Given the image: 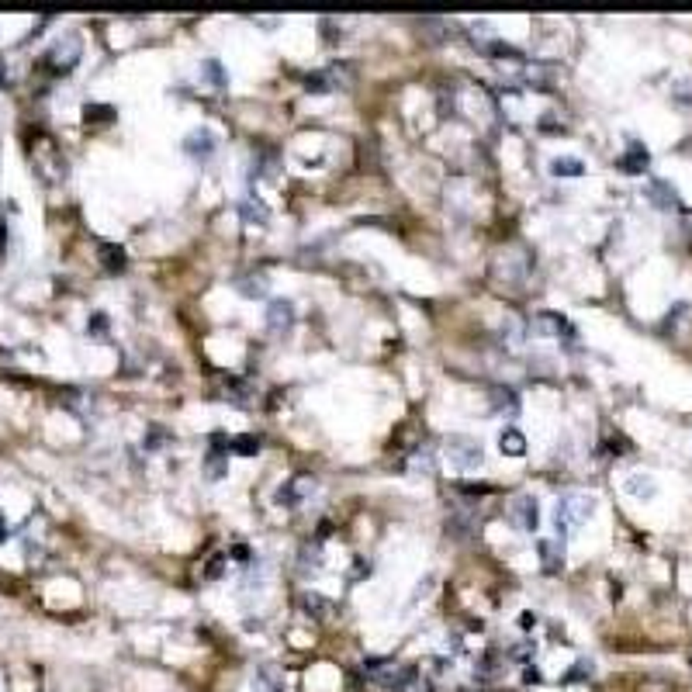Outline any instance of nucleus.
Returning <instances> with one entry per match:
<instances>
[{"mask_svg":"<svg viewBox=\"0 0 692 692\" xmlns=\"http://www.w3.org/2000/svg\"><path fill=\"white\" fill-rule=\"evenodd\" d=\"M492 412H509L516 415L519 412V395L512 388H492Z\"/></svg>","mask_w":692,"mask_h":692,"instance_id":"f3484780","label":"nucleus"},{"mask_svg":"<svg viewBox=\"0 0 692 692\" xmlns=\"http://www.w3.org/2000/svg\"><path fill=\"white\" fill-rule=\"evenodd\" d=\"M229 447H232V443H229L222 433L211 436V450H208V457H204V475H208L211 482H218V478L229 475Z\"/></svg>","mask_w":692,"mask_h":692,"instance_id":"20e7f679","label":"nucleus"},{"mask_svg":"<svg viewBox=\"0 0 692 692\" xmlns=\"http://www.w3.org/2000/svg\"><path fill=\"white\" fill-rule=\"evenodd\" d=\"M537 551H540V561H544V568L547 571H561V564H564V540H540L537 544Z\"/></svg>","mask_w":692,"mask_h":692,"instance_id":"f8f14e48","label":"nucleus"},{"mask_svg":"<svg viewBox=\"0 0 692 692\" xmlns=\"http://www.w3.org/2000/svg\"><path fill=\"white\" fill-rule=\"evenodd\" d=\"M595 509V498L585 492H571L564 495V498H558V512H554V519H558V530H561V540H564V533L568 530H578L589 516H592Z\"/></svg>","mask_w":692,"mask_h":692,"instance_id":"f257e3e1","label":"nucleus"},{"mask_svg":"<svg viewBox=\"0 0 692 692\" xmlns=\"http://www.w3.org/2000/svg\"><path fill=\"white\" fill-rule=\"evenodd\" d=\"M298 606H301V609H305V616H312L315 623H325V620L332 616V606L325 602V595L322 592H301Z\"/></svg>","mask_w":692,"mask_h":692,"instance_id":"9d476101","label":"nucleus"},{"mask_svg":"<svg viewBox=\"0 0 692 692\" xmlns=\"http://www.w3.org/2000/svg\"><path fill=\"white\" fill-rule=\"evenodd\" d=\"M305 492H308V482H305V478H295V482H288V485L277 492V502H281V505H298Z\"/></svg>","mask_w":692,"mask_h":692,"instance_id":"4be33fe9","label":"nucleus"},{"mask_svg":"<svg viewBox=\"0 0 692 692\" xmlns=\"http://www.w3.org/2000/svg\"><path fill=\"white\" fill-rule=\"evenodd\" d=\"M94 118L111 121V118H114V111H111V107H87V121H94Z\"/></svg>","mask_w":692,"mask_h":692,"instance_id":"a878e982","label":"nucleus"},{"mask_svg":"<svg viewBox=\"0 0 692 692\" xmlns=\"http://www.w3.org/2000/svg\"><path fill=\"white\" fill-rule=\"evenodd\" d=\"M305 84H308V87H312V91H325V87H329V84H325V80H322V77H308V80H305Z\"/></svg>","mask_w":692,"mask_h":692,"instance_id":"c756f323","label":"nucleus"},{"mask_svg":"<svg viewBox=\"0 0 692 692\" xmlns=\"http://www.w3.org/2000/svg\"><path fill=\"white\" fill-rule=\"evenodd\" d=\"M626 492L637 498H654V478L651 475H630L626 478Z\"/></svg>","mask_w":692,"mask_h":692,"instance_id":"412c9836","label":"nucleus"},{"mask_svg":"<svg viewBox=\"0 0 692 692\" xmlns=\"http://www.w3.org/2000/svg\"><path fill=\"white\" fill-rule=\"evenodd\" d=\"M201 73H204V80H208L211 87H218V91L229 84V77H225V70H222L218 59H204V63H201Z\"/></svg>","mask_w":692,"mask_h":692,"instance_id":"5701e85b","label":"nucleus"},{"mask_svg":"<svg viewBox=\"0 0 692 692\" xmlns=\"http://www.w3.org/2000/svg\"><path fill=\"white\" fill-rule=\"evenodd\" d=\"M236 291L243 298H263L267 295V274H246L236 281Z\"/></svg>","mask_w":692,"mask_h":692,"instance_id":"2eb2a0df","label":"nucleus"},{"mask_svg":"<svg viewBox=\"0 0 692 692\" xmlns=\"http://www.w3.org/2000/svg\"><path fill=\"white\" fill-rule=\"evenodd\" d=\"M222 575H225V554H215V558L204 564L201 578H204V582H215V578H222Z\"/></svg>","mask_w":692,"mask_h":692,"instance_id":"393cba45","label":"nucleus"},{"mask_svg":"<svg viewBox=\"0 0 692 692\" xmlns=\"http://www.w3.org/2000/svg\"><path fill=\"white\" fill-rule=\"evenodd\" d=\"M215 146H218V139H215V132L204 128V125L184 135V153H187L191 160H211Z\"/></svg>","mask_w":692,"mask_h":692,"instance_id":"423d86ee","label":"nucleus"},{"mask_svg":"<svg viewBox=\"0 0 692 692\" xmlns=\"http://www.w3.org/2000/svg\"><path fill=\"white\" fill-rule=\"evenodd\" d=\"M523 682H530V686H533V682H540V672H537V668H526V675H523Z\"/></svg>","mask_w":692,"mask_h":692,"instance_id":"7c9ffc66","label":"nucleus"},{"mask_svg":"<svg viewBox=\"0 0 692 692\" xmlns=\"http://www.w3.org/2000/svg\"><path fill=\"white\" fill-rule=\"evenodd\" d=\"M232 450H236L239 457H253V454L260 450V440H256V436H236V440H232Z\"/></svg>","mask_w":692,"mask_h":692,"instance_id":"b1692460","label":"nucleus"},{"mask_svg":"<svg viewBox=\"0 0 692 692\" xmlns=\"http://www.w3.org/2000/svg\"><path fill=\"white\" fill-rule=\"evenodd\" d=\"M253 692H288V689H284L281 672H277L274 665H263V668H256V675H253Z\"/></svg>","mask_w":692,"mask_h":692,"instance_id":"ddd939ff","label":"nucleus"},{"mask_svg":"<svg viewBox=\"0 0 692 692\" xmlns=\"http://www.w3.org/2000/svg\"><path fill=\"white\" fill-rule=\"evenodd\" d=\"M415 675H419V668L415 665H405V668H395V672H381V675H374V682L378 686H385V689H395V692H405L415 686Z\"/></svg>","mask_w":692,"mask_h":692,"instance_id":"1a4fd4ad","label":"nucleus"},{"mask_svg":"<svg viewBox=\"0 0 692 692\" xmlns=\"http://www.w3.org/2000/svg\"><path fill=\"white\" fill-rule=\"evenodd\" d=\"M498 450H502L505 457H523V454H526V436H523V429L505 426V429L498 433Z\"/></svg>","mask_w":692,"mask_h":692,"instance_id":"9b49d317","label":"nucleus"},{"mask_svg":"<svg viewBox=\"0 0 692 692\" xmlns=\"http://www.w3.org/2000/svg\"><path fill=\"white\" fill-rule=\"evenodd\" d=\"M519 626H523V630H533V626H537V616H533V613H523V616H519Z\"/></svg>","mask_w":692,"mask_h":692,"instance_id":"c85d7f7f","label":"nucleus"},{"mask_svg":"<svg viewBox=\"0 0 692 692\" xmlns=\"http://www.w3.org/2000/svg\"><path fill=\"white\" fill-rule=\"evenodd\" d=\"M533 332H537V336H554V339H561V336H575V325H571L568 315H561V312H540V315L533 318Z\"/></svg>","mask_w":692,"mask_h":692,"instance_id":"39448f33","label":"nucleus"},{"mask_svg":"<svg viewBox=\"0 0 692 692\" xmlns=\"http://www.w3.org/2000/svg\"><path fill=\"white\" fill-rule=\"evenodd\" d=\"M447 461H450L454 471H475V468H482L485 450H482V443L471 440V436H450V440H447Z\"/></svg>","mask_w":692,"mask_h":692,"instance_id":"f03ea898","label":"nucleus"},{"mask_svg":"<svg viewBox=\"0 0 692 692\" xmlns=\"http://www.w3.org/2000/svg\"><path fill=\"white\" fill-rule=\"evenodd\" d=\"M509 523L523 533H533L540 526V505L533 495H516L512 505H509Z\"/></svg>","mask_w":692,"mask_h":692,"instance_id":"7ed1b4c3","label":"nucleus"},{"mask_svg":"<svg viewBox=\"0 0 692 692\" xmlns=\"http://www.w3.org/2000/svg\"><path fill=\"white\" fill-rule=\"evenodd\" d=\"M104 325H107V322H104V315L98 312V315H94V322H91V329H94V332H104Z\"/></svg>","mask_w":692,"mask_h":692,"instance_id":"2f4dec72","label":"nucleus"},{"mask_svg":"<svg viewBox=\"0 0 692 692\" xmlns=\"http://www.w3.org/2000/svg\"><path fill=\"white\" fill-rule=\"evenodd\" d=\"M239 215H243V222H256V225H267V208H263V201L260 198H246L239 204Z\"/></svg>","mask_w":692,"mask_h":692,"instance_id":"aec40b11","label":"nucleus"},{"mask_svg":"<svg viewBox=\"0 0 692 692\" xmlns=\"http://www.w3.org/2000/svg\"><path fill=\"white\" fill-rule=\"evenodd\" d=\"M7 537V526H3V516H0V540Z\"/></svg>","mask_w":692,"mask_h":692,"instance_id":"473e14b6","label":"nucleus"},{"mask_svg":"<svg viewBox=\"0 0 692 692\" xmlns=\"http://www.w3.org/2000/svg\"><path fill=\"white\" fill-rule=\"evenodd\" d=\"M644 194H647V201H651L654 208H661V211H679V208H682V201H679L675 187H672L668 180H658V177H654V180L647 184Z\"/></svg>","mask_w":692,"mask_h":692,"instance_id":"6e6552de","label":"nucleus"},{"mask_svg":"<svg viewBox=\"0 0 692 692\" xmlns=\"http://www.w3.org/2000/svg\"><path fill=\"white\" fill-rule=\"evenodd\" d=\"M530 651H533V644H516V647H512V658H516V661H526Z\"/></svg>","mask_w":692,"mask_h":692,"instance_id":"bb28decb","label":"nucleus"},{"mask_svg":"<svg viewBox=\"0 0 692 692\" xmlns=\"http://www.w3.org/2000/svg\"><path fill=\"white\" fill-rule=\"evenodd\" d=\"M318 564H322V540H315V547L305 544L301 554H298V571L308 575V571H318Z\"/></svg>","mask_w":692,"mask_h":692,"instance_id":"dca6fc26","label":"nucleus"},{"mask_svg":"<svg viewBox=\"0 0 692 692\" xmlns=\"http://www.w3.org/2000/svg\"><path fill=\"white\" fill-rule=\"evenodd\" d=\"M647 163H651V156H647V146H644V142H630L626 156L620 160V167H623L626 174H644Z\"/></svg>","mask_w":692,"mask_h":692,"instance_id":"4468645a","label":"nucleus"},{"mask_svg":"<svg viewBox=\"0 0 692 692\" xmlns=\"http://www.w3.org/2000/svg\"><path fill=\"white\" fill-rule=\"evenodd\" d=\"M100 263H104L107 274H121V270H125V249L104 243V246H100Z\"/></svg>","mask_w":692,"mask_h":692,"instance_id":"6ab92c4d","label":"nucleus"},{"mask_svg":"<svg viewBox=\"0 0 692 692\" xmlns=\"http://www.w3.org/2000/svg\"><path fill=\"white\" fill-rule=\"evenodd\" d=\"M163 440H167V433H163V429H160V426H156V429H153V436H149V440H146V447H160V443H163Z\"/></svg>","mask_w":692,"mask_h":692,"instance_id":"cd10ccee","label":"nucleus"},{"mask_svg":"<svg viewBox=\"0 0 692 692\" xmlns=\"http://www.w3.org/2000/svg\"><path fill=\"white\" fill-rule=\"evenodd\" d=\"M291 325H295V305H291L288 298H274L270 308H267V329H270L274 336H281V332H288Z\"/></svg>","mask_w":692,"mask_h":692,"instance_id":"0eeeda50","label":"nucleus"},{"mask_svg":"<svg viewBox=\"0 0 692 692\" xmlns=\"http://www.w3.org/2000/svg\"><path fill=\"white\" fill-rule=\"evenodd\" d=\"M551 174L554 177H582L585 174V163L575 160V156H558V160H551Z\"/></svg>","mask_w":692,"mask_h":692,"instance_id":"a211bd4d","label":"nucleus"},{"mask_svg":"<svg viewBox=\"0 0 692 692\" xmlns=\"http://www.w3.org/2000/svg\"><path fill=\"white\" fill-rule=\"evenodd\" d=\"M689 665H692V658H689Z\"/></svg>","mask_w":692,"mask_h":692,"instance_id":"72a5a7b5","label":"nucleus"}]
</instances>
